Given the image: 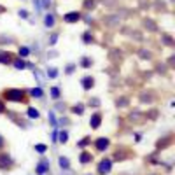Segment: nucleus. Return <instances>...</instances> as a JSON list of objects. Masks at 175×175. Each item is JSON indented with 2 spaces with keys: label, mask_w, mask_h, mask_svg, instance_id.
I'll return each instance as SVG.
<instances>
[{
  "label": "nucleus",
  "mask_w": 175,
  "mask_h": 175,
  "mask_svg": "<svg viewBox=\"0 0 175 175\" xmlns=\"http://www.w3.org/2000/svg\"><path fill=\"white\" fill-rule=\"evenodd\" d=\"M145 116H149V119H156L158 118V110H151V112L145 114Z\"/></svg>",
  "instance_id": "nucleus-33"
},
{
  "label": "nucleus",
  "mask_w": 175,
  "mask_h": 175,
  "mask_svg": "<svg viewBox=\"0 0 175 175\" xmlns=\"http://www.w3.org/2000/svg\"><path fill=\"white\" fill-rule=\"evenodd\" d=\"M172 142H173V137H172V135L163 137V138H159V140L156 142V147H158V149H166L168 145L172 144Z\"/></svg>",
  "instance_id": "nucleus-8"
},
{
  "label": "nucleus",
  "mask_w": 175,
  "mask_h": 175,
  "mask_svg": "<svg viewBox=\"0 0 175 175\" xmlns=\"http://www.w3.org/2000/svg\"><path fill=\"white\" fill-rule=\"evenodd\" d=\"M128 103H130V102H128L126 96H121V98H118V100H116V105H118V107H126Z\"/></svg>",
  "instance_id": "nucleus-18"
},
{
  "label": "nucleus",
  "mask_w": 175,
  "mask_h": 175,
  "mask_svg": "<svg viewBox=\"0 0 175 175\" xmlns=\"http://www.w3.org/2000/svg\"><path fill=\"white\" fill-rule=\"evenodd\" d=\"M14 60H16V58H14L12 52H9V51H0V63L9 65V63H12Z\"/></svg>",
  "instance_id": "nucleus-6"
},
{
  "label": "nucleus",
  "mask_w": 175,
  "mask_h": 175,
  "mask_svg": "<svg viewBox=\"0 0 175 175\" xmlns=\"http://www.w3.org/2000/svg\"><path fill=\"white\" fill-rule=\"evenodd\" d=\"M39 116H40V114H39V110H37V109H33V107L28 109V118H30V119H39Z\"/></svg>",
  "instance_id": "nucleus-17"
},
{
  "label": "nucleus",
  "mask_w": 175,
  "mask_h": 175,
  "mask_svg": "<svg viewBox=\"0 0 175 175\" xmlns=\"http://www.w3.org/2000/svg\"><path fill=\"white\" fill-rule=\"evenodd\" d=\"M81 12L79 11H72V12H67L65 16H63V21L65 23H77V21H81Z\"/></svg>",
  "instance_id": "nucleus-5"
},
{
  "label": "nucleus",
  "mask_w": 175,
  "mask_h": 175,
  "mask_svg": "<svg viewBox=\"0 0 175 175\" xmlns=\"http://www.w3.org/2000/svg\"><path fill=\"white\" fill-rule=\"evenodd\" d=\"M49 121H51L52 124H54V122H56V121H54V114H49Z\"/></svg>",
  "instance_id": "nucleus-41"
},
{
  "label": "nucleus",
  "mask_w": 175,
  "mask_h": 175,
  "mask_svg": "<svg viewBox=\"0 0 175 175\" xmlns=\"http://www.w3.org/2000/svg\"><path fill=\"white\" fill-rule=\"evenodd\" d=\"M5 147V140H4V137L0 135V149H4Z\"/></svg>",
  "instance_id": "nucleus-37"
},
{
  "label": "nucleus",
  "mask_w": 175,
  "mask_h": 175,
  "mask_svg": "<svg viewBox=\"0 0 175 175\" xmlns=\"http://www.w3.org/2000/svg\"><path fill=\"white\" fill-rule=\"evenodd\" d=\"M51 96L54 98V100H56V98H60V88H58V86H52L51 88Z\"/></svg>",
  "instance_id": "nucleus-22"
},
{
  "label": "nucleus",
  "mask_w": 175,
  "mask_h": 175,
  "mask_svg": "<svg viewBox=\"0 0 175 175\" xmlns=\"http://www.w3.org/2000/svg\"><path fill=\"white\" fill-rule=\"evenodd\" d=\"M5 11H7V9H5L4 5H0V14H2V12H5Z\"/></svg>",
  "instance_id": "nucleus-42"
},
{
  "label": "nucleus",
  "mask_w": 175,
  "mask_h": 175,
  "mask_svg": "<svg viewBox=\"0 0 175 175\" xmlns=\"http://www.w3.org/2000/svg\"><path fill=\"white\" fill-rule=\"evenodd\" d=\"M144 26L149 28L151 32H158V26H156V23H154L152 19H144Z\"/></svg>",
  "instance_id": "nucleus-14"
},
{
  "label": "nucleus",
  "mask_w": 175,
  "mask_h": 175,
  "mask_svg": "<svg viewBox=\"0 0 175 175\" xmlns=\"http://www.w3.org/2000/svg\"><path fill=\"white\" fill-rule=\"evenodd\" d=\"M103 21L107 23L109 26H116V25L119 23V18H118V16H107V18L103 19Z\"/></svg>",
  "instance_id": "nucleus-13"
},
{
  "label": "nucleus",
  "mask_w": 175,
  "mask_h": 175,
  "mask_svg": "<svg viewBox=\"0 0 175 175\" xmlns=\"http://www.w3.org/2000/svg\"><path fill=\"white\" fill-rule=\"evenodd\" d=\"M110 168H112V159H109V158H103L100 163H98V168H96V172L100 175H109L110 173Z\"/></svg>",
  "instance_id": "nucleus-3"
},
{
  "label": "nucleus",
  "mask_w": 175,
  "mask_h": 175,
  "mask_svg": "<svg viewBox=\"0 0 175 175\" xmlns=\"http://www.w3.org/2000/svg\"><path fill=\"white\" fill-rule=\"evenodd\" d=\"M14 166V159L11 158V154L7 152H0V170L9 172Z\"/></svg>",
  "instance_id": "nucleus-2"
},
{
  "label": "nucleus",
  "mask_w": 175,
  "mask_h": 175,
  "mask_svg": "<svg viewBox=\"0 0 175 175\" xmlns=\"http://www.w3.org/2000/svg\"><path fill=\"white\" fill-rule=\"evenodd\" d=\"M163 40L166 42V46H170V48L173 46V39H172V37H168V35H163Z\"/></svg>",
  "instance_id": "nucleus-31"
},
{
  "label": "nucleus",
  "mask_w": 175,
  "mask_h": 175,
  "mask_svg": "<svg viewBox=\"0 0 175 175\" xmlns=\"http://www.w3.org/2000/svg\"><path fill=\"white\" fill-rule=\"evenodd\" d=\"M140 56L144 58V60H151V56H152V54H151L149 51H145V49H142V51H140Z\"/></svg>",
  "instance_id": "nucleus-30"
},
{
  "label": "nucleus",
  "mask_w": 175,
  "mask_h": 175,
  "mask_svg": "<svg viewBox=\"0 0 175 175\" xmlns=\"http://www.w3.org/2000/svg\"><path fill=\"white\" fill-rule=\"evenodd\" d=\"M93 86H95V79H93L91 75H88V77L82 79V88L86 89V91H88V89H91Z\"/></svg>",
  "instance_id": "nucleus-12"
},
{
  "label": "nucleus",
  "mask_w": 175,
  "mask_h": 175,
  "mask_svg": "<svg viewBox=\"0 0 175 175\" xmlns=\"http://www.w3.org/2000/svg\"><path fill=\"white\" fill-rule=\"evenodd\" d=\"M4 112H7V107H5L4 102L0 100V114H4Z\"/></svg>",
  "instance_id": "nucleus-35"
},
{
  "label": "nucleus",
  "mask_w": 175,
  "mask_h": 175,
  "mask_svg": "<svg viewBox=\"0 0 175 175\" xmlns=\"http://www.w3.org/2000/svg\"><path fill=\"white\" fill-rule=\"evenodd\" d=\"M89 103H91V105H95V107H98V105H100V102L96 100V98H93V100H89Z\"/></svg>",
  "instance_id": "nucleus-36"
},
{
  "label": "nucleus",
  "mask_w": 175,
  "mask_h": 175,
  "mask_svg": "<svg viewBox=\"0 0 175 175\" xmlns=\"http://www.w3.org/2000/svg\"><path fill=\"white\" fill-rule=\"evenodd\" d=\"M19 16H21V18H26V16H28V12H26V11H19Z\"/></svg>",
  "instance_id": "nucleus-40"
},
{
  "label": "nucleus",
  "mask_w": 175,
  "mask_h": 175,
  "mask_svg": "<svg viewBox=\"0 0 175 175\" xmlns=\"http://www.w3.org/2000/svg\"><path fill=\"white\" fill-rule=\"evenodd\" d=\"M89 142H91V137H84L82 140H79L77 145L79 147H86V145H89Z\"/></svg>",
  "instance_id": "nucleus-19"
},
{
  "label": "nucleus",
  "mask_w": 175,
  "mask_h": 175,
  "mask_svg": "<svg viewBox=\"0 0 175 175\" xmlns=\"http://www.w3.org/2000/svg\"><path fill=\"white\" fill-rule=\"evenodd\" d=\"M138 116H140V112H131V114H130V121H135V122H137V121H142Z\"/></svg>",
  "instance_id": "nucleus-29"
},
{
  "label": "nucleus",
  "mask_w": 175,
  "mask_h": 175,
  "mask_svg": "<svg viewBox=\"0 0 175 175\" xmlns=\"http://www.w3.org/2000/svg\"><path fill=\"white\" fill-rule=\"evenodd\" d=\"M56 39H58V35L54 33V35H52V37H51V40H49V44H51V46H52V44L56 42Z\"/></svg>",
  "instance_id": "nucleus-38"
},
{
  "label": "nucleus",
  "mask_w": 175,
  "mask_h": 175,
  "mask_svg": "<svg viewBox=\"0 0 175 175\" xmlns=\"http://www.w3.org/2000/svg\"><path fill=\"white\" fill-rule=\"evenodd\" d=\"M30 95L40 98V96H42V89H40V88H33V89H30Z\"/></svg>",
  "instance_id": "nucleus-24"
},
{
  "label": "nucleus",
  "mask_w": 175,
  "mask_h": 175,
  "mask_svg": "<svg viewBox=\"0 0 175 175\" xmlns=\"http://www.w3.org/2000/svg\"><path fill=\"white\" fill-rule=\"evenodd\" d=\"M102 124V114L100 112H95L91 116V119H89V126L93 128V130H98Z\"/></svg>",
  "instance_id": "nucleus-7"
},
{
  "label": "nucleus",
  "mask_w": 175,
  "mask_h": 175,
  "mask_svg": "<svg viewBox=\"0 0 175 175\" xmlns=\"http://www.w3.org/2000/svg\"><path fill=\"white\" fill-rule=\"evenodd\" d=\"M46 172H49V161H48V159H42V161L37 165V168H35V173H37V175H44Z\"/></svg>",
  "instance_id": "nucleus-10"
},
{
  "label": "nucleus",
  "mask_w": 175,
  "mask_h": 175,
  "mask_svg": "<svg viewBox=\"0 0 175 175\" xmlns=\"http://www.w3.org/2000/svg\"><path fill=\"white\" fill-rule=\"evenodd\" d=\"M67 72H68V74H72V72H74V65H68V67H67Z\"/></svg>",
  "instance_id": "nucleus-39"
},
{
  "label": "nucleus",
  "mask_w": 175,
  "mask_h": 175,
  "mask_svg": "<svg viewBox=\"0 0 175 175\" xmlns=\"http://www.w3.org/2000/svg\"><path fill=\"white\" fill-rule=\"evenodd\" d=\"M35 151H37V152H46V151H48V145H44V144H37L35 145Z\"/></svg>",
  "instance_id": "nucleus-27"
},
{
  "label": "nucleus",
  "mask_w": 175,
  "mask_h": 175,
  "mask_svg": "<svg viewBox=\"0 0 175 175\" xmlns=\"http://www.w3.org/2000/svg\"><path fill=\"white\" fill-rule=\"evenodd\" d=\"M48 75H49L51 79H54V77L58 75V70H56V68H49V70H48Z\"/></svg>",
  "instance_id": "nucleus-32"
},
{
  "label": "nucleus",
  "mask_w": 175,
  "mask_h": 175,
  "mask_svg": "<svg viewBox=\"0 0 175 175\" xmlns=\"http://www.w3.org/2000/svg\"><path fill=\"white\" fill-rule=\"evenodd\" d=\"M82 39H84V42H86V44H91L93 40H95V39H93V35L89 33V32H86V33L82 35Z\"/></svg>",
  "instance_id": "nucleus-26"
},
{
  "label": "nucleus",
  "mask_w": 175,
  "mask_h": 175,
  "mask_svg": "<svg viewBox=\"0 0 175 175\" xmlns=\"http://www.w3.org/2000/svg\"><path fill=\"white\" fill-rule=\"evenodd\" d=\"M2 98L7 102H14V103H26L28 98H26V93L23 89H16V88H9L2 91Z\"/></svg>",
  "instance_id": "nucleus-1"
},
{
  "label": "nucleus",
  "mask_w": 175,
  "mask_h": 175,
  "mask_svg": "<svg viewBox=\"0 0 175 175\" xmlns=\"http://www.w3.org/2000/svg\"><path fill=\"white\" fill-rule=\"evenodd\" d=\"M67 140H68V131H67V130H61L60 131V142H61V144H65Z\"/></svg>",
  "instance_id": "nucleus-20"
},
{
  "label": "nucleus",
  "mask_w": 175,
  "mask_h": 175,
  "mask_svg": "<svg viewBox=\"0 0 175 175\" xmlns=\"http://www.w3.org/2000/svg\"><path fill=\"white\" fill-rule=\"evenodd\" d=\"M128 156H130V151H128V149H118L112 158H114V161H122V159H126Z\"/></svg>",
  "instance_id": "nucleus-9"
},
{
  "label": "nucleus",
  "mask_w": 175,
  "mask_h": 175,
  "mask_svg": "<svg viewBox=\"0 0 175 175\" xmlns=\"http://www.w3.org/2000/svg\"><path fill=\"white\" fill-rule=\"evenodd\" d=\"M28 52H30V51H28V48H21V49H19V56H28Z\"/></svg>",
  "instance_id": "nucleus-34"
},
{
  "label": "nucleus",
  "mask_w": 175,
  "mask_h": 175,
  "mask_svg": "<svg viewBox=\"0 0 175 175\" xmlns=\"http://www.w3.org/2000/svg\"><path fill=\"white\" fill-rule=\"evenodd\" d=\"M12 63H14V67H16L18 70H23V68H25V67H26V63H25V61H23V60H14Z\"/></svg>",
  "instance_id": "nucleus-21"
},
{
  "label": "nucleus",
  "mask_w": 175,
  "mask_h": 175,
  "mask_svg": "<svg viewBox=\"0 0 175 175\" xmlns=\"http://www.w3.org/2000/svg\"><path fill=\"white\" fill-rule=\"evenodd\" d=\"M91 65H93V60H89V58H82V61H81V67H84V68H89Z\"/></svg>",
  "instance_id": "nucleus-23"
},
{
  "label": "nucleus",
  "mask_w": 175,
  "mask_h": 175,
  "mask_svg": "<svg viewBox=\"0 0 175 175\" xmlns=\"http://www.w3.org/2000/svg\"><path fill=\"white\" fill-rule=\"evenodd\" d=\"M48 2H49V0H42V5H44V7H48V5H49Z\"/></svg>",
  "instance_id": "nucleus-43"
},
{
  "label": "nucleus",
  "mask_w": 175,
  "mask_h": 175,
  "mask_svg": "<svg viewBox=\"0 0 175 175\" xmlns=\"http://www.w3.org/2000/svg\"><path fill=\"white\" fill-rule=\"evenodd\" d=\"M79 161L82 163V165H88V163H91V161H93V154H91V152H88V151H82V152H81V156H79Z\"/></svg>",
  "instance_id": "nucleus-11"
},
{
  "label": "nucleus",
  "mask_w": 175,
  "mask_h": 175,
  "mask_svg": "<svg viewBox=\"0 0 175 175\" xmlns=\"http://www.w3.org/2000/svg\"><path fill=\"white\" fill-rule=\"evenodd\" d=\"M58 163H60V166L61 168H65V170H68L70 168V161L67 159L65 156H60V159H58Z\"/></svg>",
  "instance_id": "nucleus-16"
},
{
  "label": "nucleus",
  "mask_w": 175,
  "mask_h": 175,
  "mask_svg": "<svg viewBox=\"0 0 175 175\" xmlns=\"http://www.w3.org/2000/svg\"><path fill=\"white\" fill-rule=\"evenodd\" d=\"M96 2L95 0H84V9H95Z\"/></svg>",
  "instance_id": "nucleus-25"
},
{
  "label": "nucleus",
  "mask_w": 175,
  "mask_h": 175,
  "mask_svg": "<svg viewBox=\"0 0 175 175\" xmlns=\"http://www.w3.org/2000/svg\"><path fill=\"white\" fill-rule=\"evenodd\" d=\"M44 25L52 28V26H54V16H52V14H48V16L44 18Z\"/></svg>",
  "instance_id": "nucleus-15"
},
{
  "label": "nucleus",
  "mask_w": 175,
  "mask_h": 175,
  "mask_svg": "<svg viewBox=\"0 0 175 175\" xmlns=\"http://www.w3.org/2000/svg\"><path fill=\"white\" fill-rule=\"evenodd\" d=\"M72 112H74V114H82L84 107H82V105H74V107H72Z\"/></svg>",
  "instance_id": "nucleus-28"
},
{
  "label": "nucleus",
  "mask_w": 175,
  "mask_h": 175,
  "mask_svg": "<svg viewBox=\"0 0 175 175\" xmlns=\"http://www.w3.org/2000/svg\"><path fill=\"white\" fill-rule=\"evenodd\" d=\"M109 145H110V140L105 138V137H100V138L95 140V149L100 151V152H103L105 149H109Z\"/></svg>",
  "instance_id": "nucleus-4"
}]
</instances>
